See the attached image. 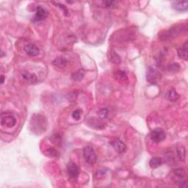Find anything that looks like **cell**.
Here are the masks:
<instances>
[{"label": "cell", "mask_w": 188, "mask_h": 188, "mask_svg": "<svg viewBox=\"0 0 188 188\" xmlns=\"http://www.w3.org/2000/svg\"><path fill=\"white\" fill-rule=\"evenodd\" d=\"M46 125V121L44 117L38 115H35L34 117H32V121H31V126H32V130H34L35 133L38 132H37L38 130L41 131L42 129L45 130ZM41 132H42V131H41Z\"/></svg>", "instance_id": "cell-1"}, {"label": "cell", "mask_w": 188, "mask_h": 188, "mask_svg": "<svg viewBox=\"0 0 188 188\" xmlns=\"http://www.w3.org/2000/svg\"><path fill=\"white\" fill-rule=\"evenodd\" d=\"M83 157L85 162L90 164H94L97 160L96 154L91 146H86L84 148Z\"/></svg>", "instance_id": "cell-2"}, {"label": "cell", "mask_w": 188, "mask_h": 188, "mask_svg": "<svg viewBox=\"0 0 188 188\" xmlns=\"http://www.w3.org/2000/svg\"><path fill=\"white\" fill-rule=\"evenodd\" d=\"M161 79V74L154 68L149 67L146 72V79L153 85H156Z\"/></svg>", "instance_id": "cell-3"}, {"label": "cell", "mask_w": 188, "mask_h": 188, "mask_svg": "<svg viewBox=\"0 0 188 188\" xmlns=\"http://www.w3.org/2000/svg\"><path fill=\"white\" fill-rule=\"evenodd\" d=\"M16 118L12 114H3L1 118L2 126L7 127V128H13L16 124Z\"/></svg>", "instance_id": "cell-4"}, {"label": "cell", "mask_w": 188, "mask_h": 188, "mask_svg": "<svg viewBox=\"0 0 188 188\" xmlns=\"http://www.w3.org/2000/svg\"><path fill=\"white\" fill-rule=\"evenodd\" d=\"M150 138L154 143H160L165 138V133L161 128H156L151 132Z\"/></svg>", "instance_id": "cell-5"}, {"label": "cell", "mask_w": 188, "mask_h": 188, "mask_svg": "<svg viewBox=\"0 0 188 188\" xmlns=\"http://www.w3.org/2000/svg\"><path fill=\"white\" fill-rule=\"evenodd\" d=\"M24 52L27 53L29 56L35 57L38 56L40 54V50H39L38 47L34 44H28L24 48Z\"/></svg>", "instance_id": "cell-6"}, {"label": "cell", "mask_w": 188, "mask_h": 188, "mask_svg": "<svg viewBox=\"0 0 188 188\" xmlns=\"http://www.w3.org/2000/svg\"><path fill=\"white\" fill-rule=\"evenodd\" d=\"M112 146L113 147V148L117 152L120 153H124L126 150V146L125 145L122 141L118 140V139H115L111 142Z\"/></svg>", "instance_id": "cell-7"}, {"label": "cell", "mask_w": 188, "mask_h": 188, "mask_svg": "<svg viewBox=\"0 0 188 188\" xmlns=\"http://www.w3.org/2000/svg\"><path fill=\"white\" fill-rule=\"evenodd\" d=\"M21 76L25 81L30 84H35L38 82V77L35 75V74L31 73L27 70H23L21 72Z\"/></svg>", "instance_id": "cell-8"}, {"label": "cell", "mask_w": 188, "mask_h": 188, "mask_svg": "<svg viewBox=\"0 0 188 188\" xmlns=\"http://www.w3.org/2000/svg\"><path fill=\"white\" fill-rule=\"evenodd\" d=\"M68 173L73 179H76L79 176V169L75 163L70 162L68 164Z\"/></svg>", "instance_id": "cell-9"}, {"label": "cell", "mask_w": 188, "mask_h": 188, "mask_svg": "<svg viewBox=\"0 0 188 188\" xmlns=\"http://www.w3.org/2000/svg\"><path fill=\"white\" fill-rule=\"evenodd\" d=\"M47 15V12L46 10L43 8L41 7H38L36 8V13L34 18H33V21H40L44 20L46 19Z\"/></svg>", "instance_id": "cell-10"}, {"label": "cell", "mask_w": 188, "mask_h": 188, "mask_svg": "<svg viewBox=\"0 0 188 188\" xmlns=\"http://www.w3.org/2000/svg\"><path fill=\"white\" fill-rule=\"evenodd\" d=\"M187 47H188V41H187L181 47L178 49V56L180 58L184 59L185 60H187L188 59V52H187Z\"/></svg>", "instance_id": "cell-11"}, {"label": "cell", "mask_w": 188, "mask_h": 188, "mask_svg": "<svg viewBox=\"0 0 188 188\" xmlns=\"http://www.w3.org/2000/svg\"><path fill=\"white\" fill-rule=\"evenodd\" d=\"M172 6L178 11H186L188 8V2L182 1H174L172 2Z\"/></svg>", "instance_id": "cell-12"}, {"label": "cell", "mask_w": 188, "mask_h": 188, "mask_svg": "<svg viewBox=\"0 0 188 188\" xmlns=\"http://www.w3.org/2000/svg\"><path fill=\"white\" fill-rule=\"evenodd\" d=\"M179 97V94L177 93V92H176L174 89H170V91H168L165 94L166 99L170 101H177Z\"/></svg>", "instance_id": "cell-13"}, {"label": "cell", "mask_w": 188, "mask_h": 188, "mask_svg": "<svg viewBox=\"0 0 188 188\" xmlns=\"http://www.w3.org/2000/svg\"><path fill=\"white\" fill-rule=\"evenodd\" d=\"M67 62L68 60L66 58H63V57H58V58H55L54 60H53L52 64L54 65V66H57V67L62 68L67 64Z\"/></svg>", "instance_id": "cell-14"}, {"label": "cell", "mask_w": 188, "mask_h": 188, "mask_svg": "<svg viewBox=\"0 0 188 188\" xmlns=\"http://www.w3.org/2000/svg\"><path fill=\"white\" fill-rule=\"evenodd\" d=\"M109 60L113 63L118 64L121 62V58L118 54H117L116 52L114 50H112L111 52L109 53Z\"/></svg>", "instance_id": "cell-15"}, {"label": "cell", "mask_w": 188, "mask_h": 188, "mask_svg": "<svg viewBox=\"0 0 188 188\" xmlns=\"http://www.w3.org/2000/svg\"><path fill=\"white\" fill-rule=\"evenodd\" d=\"M162 164V160L160 157H152L149 161V164L151 168H158Z\"/></svg>", "instance_id": "cell-16"}, {"label": "cell", "mask_w": 188, "mask_h": 188, "mask_svg": "<svg viewBox=\"0 0 188 188\" xmlns=\"http://www.w3.org/2000/svg\"><path fill=\"white\" fill-rule=\"evenodd\" d=\"M84 75H85V71H84L83 70H77V71L74 72V73L72 74L71 77L72 79L75 80V81H80V80L83 79Z\"/></svg>", "instance_id": "cell-17"}, {"label": "cell", "mask_w": 188, "mask_h": 188, "mask_svg": "<svg viewBox=\"0 0 188 188\" xmlns=\"http://www.w3.org/2000/svg\"><path fill=\"white\" fill-rule=\"evenodd\" d=\"M115 77L118 80H119V81L122 82L127 79V75H126V72L123 71V70H117L116 73H115Z\"/></svg>", "instance_id": "cell-18"}, {"label": "cell", "mask_w": 188, "mask_h": 188, "mask_svg": "<svg viewBox=\"0 0 188 188\" xmlns=\"http://www.w3.org/2000/svg\"><path fill=\"white\" fill-rule=\"evenodd\" d=\"M176 152H177L178 156H179L180 160H182V161H185V147H184L183 146H180L179 147H177Z\"/></svg>", "instance_id": "cell-19"}, {"label": "cell", "mask_w": 188, "mask_h": 188, "mask_svg": "<svg viewBox=\"0 0 188 188\" xmlns=\"http://www.w3.org/2000/svg\"><path fill=\"white\" fill-rule=\"evenodd\" d=\"M109 111L108 109L106 108H102L98 112V116H99V118L101 119H105L107 118V115H108Z\"/></svg>", "instance_id": "cell-20"}, {"label": "cell", "mask_w": 188, "mask_h": 188, "mask_svg": "<svg viewBox=\"0 0 188 188\" xmlns=\"http://www.w3.org/2000/svg\"><path fill=\"white\" fill-rule=\"evenodd\" d=\"M168 70H169L170 72H177L178 70H180V66L178 63L170 64V66H168Z\"/></svg>", "instance_id": "cell-21"}, {"label": "cell", "mask_w": 188, "mask_h": 188, "mask_svg": "<svg viewBox=\"0 0 188 188\" xmlns=\"http://www.w3.org/2000/svg\"><path fill=\"white\" fill-rule=\"evenodd\" d=\"M174 173H175L176 176H178L179 178H184L185 176V172L184 171L183 169H181V168L174 170Z\"/></svg>", "instance_id": "cell-22"}, {"label": "cell", "mask_w": 188, "mask_h": 188, "mask_svg": "<svg viewBox=\"0 0 188 188\" xmlns=\"http://www.w3.org/2000/svg\"><path fill=\"white\" fill-rule=\"evenodd\" d=\"M80 116H81V111H80L79 109H76V110H74L73 113H72V118L76 121L79 120Z\"/></svg>", "instance_id": "cell-23"}, {"label": "cell", "mask_w": 188, "mask_h": 188, "mask_svg": "<svg viewBox=\"0 0 188 188\" xmlns=\"http://www.w3.org/2000/svg\"><path fill=\"white\" fill-rule=\"evenodd\" d=\"M54 4H55V5H58V7H60V8H61L62 10V11H63L64 15H68V10L67 9V7H66V6H64L63 5H62L61 3H57V2H53Z\"/></svg>", "instance_id": "cell-24"}, {"label": "cell", "mask_w": 188, "mask_h": 188, "mask_svg": "<svg viewBox=\"0 0 188 188\" xmlns=\"http://www.w3.org/2000/svg\"><path fill=\"white\" fill-rule=\"evenodd\" d=\"M47 154L52 156H55L58 155V152H57V151L54 148H49L47 150Z\"/></svg>", "instance_id": "cell-25"}, {"label": "cell", "mask_w": 188, "mask_h": 188, "mask_svg": "<svg viewBox=\"0 0 188 188\" xmlns=\"http://www.w3.org/2000/svg\"><path fill=\"white\" fill-rule=\"evenodd\" d=\"M104 5L106 7H113V6H115V2L114 1H107V2H103Z\"/></svg>", "instance_id": "cell-26"}, {"label": "cell", "mask_w": 188, "mask_h": 188, "mask_svg": "<svg viewBox=\"0 0 188 188\" xmlns=\"http://www.w3.org/2000/svg\"><path fill=\"white\" fill-rule=\"evenodd\" d=\"M179 187H187V182H186V181L181 182H180V185H179Z\"/></svg>", "instance_id": "cell-27"}, {"label": "cell", "mask_w": 188, "mask_h": 188, "mask_svg": "<svg viewBox=\"0 0 188 188\" xmlns=\"http://www.w3.org/2000/svg\"><path fill=\"white\" fill-rule=\"evenodd\" d=\"M4 82H5V76L2 74L1 76V84H3Z\"/></svg>", "instance_id": "cell-28"}]
</instances>
